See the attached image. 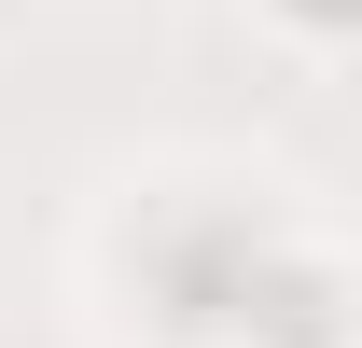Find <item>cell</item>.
Returning a JSON list of instances; mask_svg holds the SVG:
<instances>
[{"label": "cell", "instance_id": "obj_1", "mask_svg": "<svg viewBox=\"0 0 362 348\" xmlns=\"http://www.w3.org/2000/svg\"><path fill=\"white\" fill-rule=\"evenodd\" d=\"M334 279H320V265H293V279H265V265H251V335L265 348H349V320H334Z\"/></svg>", "mask_w": 362, "mask_h": 348}, {"label": "cell", "instance_id": "obj_2", "mask_svg": "<svg viewBox=\"0 0 362 348\" xmlns=\"http://www.w3.org/2000/svg\"><path fill=\"white\" fill-rule=\"evenodd\" d=\"M279 28H307V42H349V28H362V0H279Z\"/></svg>", "mask_w": 362, "mask_h": 348}]
</instances>
